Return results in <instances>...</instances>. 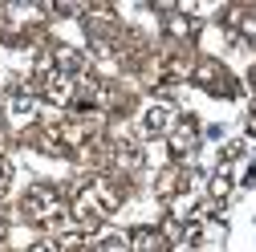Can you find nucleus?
I'll return each mask as SVG.
<instances>
[{"label": "nucleus", "instance_id": "f257e3e1", "mask_svg": "<svg viewBox=\"0 0 256 252\" xmlns=\"http://www.w3.org/2000/svg\"><path fill=\"white\" fill-rule=\"evenodd\" d=\"M118 204H122V192H118V187L106 183V179H94V183H86L82 192H78V200H74L70 212H74V220H78L82 232H94Z\"/></svg>", "mask_w": 256, "mask_h": 252}, {"label": "nucleus", "instance_id": "ddd939ff", "mask_svg": "<svg viewBox=\"0 0 256 252\" xmlns=\"http://www.w3.org/2000/svg\"><path fill=\"white\" fill-rule=\"evenodd\" d=\"M28 252H57L53 244H37V248H28Z\"/></svg>", "mask_w": 256, "mask_h": 252}, {"label": "nucleus", "instance_id": "39448f33", "mask_svg": "<svg viewBox=\"0 0 256 252\" xmlns=\"http://www.w3.org/2000/svg\"><path fill=\"white\" fill-rule=\"evenodd\" d=\"M171 126H175V106L171 102H154V106L142 110L138 134L142 138H163V134H171Z\"/></svg>", "mask_w": 256, "mask_h": 252}, {"label": "nucleus", "instance_id": "1a4fd4ad", "mask_svg": "<svg viewBox=\"0 0 256 252\" xmlns=\"http://www.w3.org/2000/svg\"><path fill=\"white\" fill-rule=\"evenodd\" d=\"M175 183H179V171H167L163 179H158V196H163V200H167V196L175 192Z\"/></svg>", "mask_w": 256, "mask_h": 252}, {"label": "nucleus", "instance_id": "20e7f679", "mask_svg": "<svg viewBox=\"0 0 256 252\" xmlns=\"http://www.w3.org/2000/svg\"><path fill=\"white\" fill-rule=\"evenodd\" d=\"M200 138H204V126H200V118H175V126H171V154L175 159H187V154H196L200 150Z\"/></svg>", "mask_w": 256, "mask_h": 252}, {"label": "nucleus", "instance_id": "0eeeda50", "mask_svg": "<svg viewBox=\"0 0 256 252\" xmlns=\"http://www.w3.org/2000/svg\"><path fill=\"white\" fill-rule=\"evenodd\" d=\"M196 78L204 82V86H224V94H232V82H228V74H224L216 61H208V66H200L196 70Z\"/></svg>", "mask_w": 256, "mask_h": 252}, {"label": "nucleus", "instance_id": "f8f14e48", "mask_svg": "<svg viewBox=\"0 0 256 252\" xmlns=\"http://www.w3.org/2000/svg\"><path fill=\"white\" fill-rule=\"evenodd\" d=\"M8 232V220H4V208H0V236Z\"/></svg>", "mask_w": 256, "mask_h": 252}, {"label": "nucleus", "instance_id": "9d476101", "mask_svg": "<svg viewBox=\"0 0 256 252\" xmlns=\"http://www.w3.org/2000/svg\"><path fill=\"white\" fill-rule=\"evenodd\" d=\"M57 252H90V248L82 244V236H66V240L57 244Z\"/></svg>", "mask_w": 256, "mask_h": 252}, {"label": "nucleus", "instance_id": "9b49d317", "mask_svg": "<svg viewBox=\"0 0 256 252\" xmlns=\"http://www.w3.org/2000/svg\"><path fill=\"white\" fill-rule=\"evenodd\" d=\"M171 33H179V37H196V24L183 20V16H175V20H171Z\"/></svg>", "mask_w": 256, "mask_h": 252}, {"label": "nucleus", "instance_id": "423d86ee", "mask_svg": "<svg viewBox=\"0 0 256 252\" xmlns=\"http://www.w3.org/2000/svg\"><path fill=\"white\" fill-rule=\"evenodd\" d=\"M130 252H171V248H167V236H163V232L138 228V232L130 236Z\"/></svg>", "mask_w": 256, "mask_h": 252}, {"label": "nucleus", "instance_id": "7ed1b4c3", "mask_svg": "<svg viewBox=\"0 0 256 252\" xmlns=\"http://www.w3.org/2000/svg\"><path fill=\"white\" fill-rule=\"evenodd\" d=\"M37 110H41V102H37L33 90H12L8 102H4V118H8V126H16V130L33 126L37 122Z\"/></svg>", "mask_w": 256, "mask_h": 252}, {"label": "nucleus", "instance_id": "f03ea898", "mask_svg": "<svg viewBox=\"0 0 256 252\" xmlns=\"http://www.w3.org/2000/svg\"><path fill=\"white\" fill-rule=\"evenodd\" d=\"M20 212H24V220H28V224H45V228H66L70 220H74L70 204L61 200V192H57V187H33V192L24 196Z\"/></svg>", "mask_w": 256, "mask_h": 252}, {"label": "nucleus", "instance_id": "6e6552de", "mask_svg": "<svg viewBox=\"0 0 256 252\" xmlns=\"http://www.w3.org/2000/svg\"><path fill=\"white\" fill-rule=\"evenodd\" d=\"M98 252H130V236H118V232H110V236L98 244Z\"/></svg>", "mask_w": 256, "mask_h": 252}]
</instances>
